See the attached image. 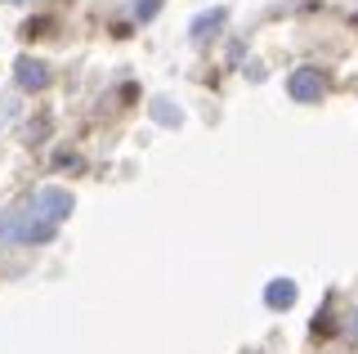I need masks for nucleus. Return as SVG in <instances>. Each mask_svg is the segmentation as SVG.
Instances as JSON below:
<instances>
[{
    "mask_svg": "<svg viewBox=\"0 0 358 354\" xmlns=\"http://www.w3.org/2000/svg\"><path fill=\"white\" fill-rule=\"evenodd\" d=\"M322 90H327V81H322L318 68H300V72L287 76V94L296 99V104H318Z\"/></svg>",
    "mask_w": 358,
    "mask_h": 354,
    "instance_id": "3",
    "label": "nucleus"
},
{
    "mask_svg": "<svg viewBox=\"0 0 358 354\" xmlns=\"http://www.w3.org/2000/svg\"><path fill=\"white\" fill-rule=\"evenodd\" d=\"M157 121H166V126H171V121H175V108L171 104H157Z\"/></svg>",
    "mask_w": 358,
    "mask_h": 354,
    "instance_id": "8",
    "label": "nucleus"
},
{
    "mask_svg": "<svg viewBox=\"0 0 358 354\" xmlns=\"http://www.w3.org/2000/svg\"><path fill=\"white\" fill-rule=\"evenodd\" d=\"M264 305L268 309H291V305H296V283H291V278H273L264 287Z\"/></svg>",
    "mask_w": 358,
    "mask_h": 354,
    "instance_id": "5",
    "label": "nucleus"
},
{
    "mask_svg": "<svg viewBox=\"0 0 358 354\" xmlns=\"http://www.w3.org/2000/svg\"><path fill=\"white\" fill-rule=\"evenodd\" d=\"M134 14H139V18H152L157 14V0H139V5H134Z\"/></svg>",
    "mask_w": 358,
    "mask_h": 354,
    "instance_id": "7",
    "label": "nucleus"
},
{
    "mask_svg": "<svg viewBox=\"0 0 358 354\" xmlns=\"http://www.w3.org/2000/svg\"><path fill=\"white\" fill-rule=\"evenodd\" d=\"M54 229H59V225L41 220L27 202H22V206H14V211L0 220V242H50Z\"/></svg>",
    "mask_w": 358,
    "mask_h": 354,
    "instance_id": "1",
    "label": "nucleus"
},
{
    "mask_svg": "<svg viewBox=\"0 0 358 354\" xmlns=\"http://www.w3.org/2000/svg\"><path fill=\"white\" fill-rule=\"evenodd\" d=\"M14 76H18L22 90H41V85L50 81V68H45L41 59H31V54H22V59L14 63Z\"/></svg>",
    "mask_w": 358,
    "mask_h": 354,
    "instance_id": "4",
    "label": "nucleus"
},
{
    "mask_svg": "<svg viewBox=\"0 0 358 354\" xmlns=\"http://www.w3.org/2000/svg\"><path fill=\"white\" fill-rule=\"evenodd\" d=\"M224 18H229V9H206V14H197V18H193V27H188V31H193V41H206L210 31H220V27H224Z\"/></svg>",
    "mask_w": 358,
    "mask_h": 354,
    "instance_id": "6",
    "label": "nucleus"
},
{
    "mask_svg": "<svg viewBox=\"0 0 358 354\" xmlns=\"http://www.w3.org/2000/svg\"><path fill=\"white\" fill-rule=\"evenodd\" d=\"M27 206H31V211H36L41 220H50V225H63V220L67 215H72V193H67V189H54V184H50V189H41V193H31L27 197Z\"/></svg>",
    "mask_w": 358,
    "mask_h": 354,
    "instance_id": "2",
    "label": "nucleus"
}]
</instances>
